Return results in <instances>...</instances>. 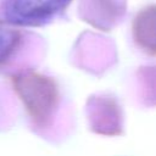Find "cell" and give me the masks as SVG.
<instances>
[{
    "mask_svg": "<svg viewBox=\"0 0 156 156\" xmlns=\"http://www.w3.org/2000/svg\"><path fill=\"white\" fill-rule=\"evenodd\" d=\"M71 0H7L4 7L9 22L38 26L60 13Z\"/></svg>",
    "mask_w": 156,
    "mask_h": 156,
    "instance_id": "1",
    "label": "cell"
},
{
    "mask_svg": "<svg viewBox=\"0 0 156 156\" xmlns=\"http://www.w3.org/2000/svg\"><path fill=\"white\" fill-rule=\"evenodd\" d=\"M15 89L30 116L37 121L46 118L52 106V88L38 74H22L15 78Z\"/></svg>",
    "mask_w": 156,
    "mask_h": 156,
    "instance_id": "2",
    "label": "cell"
},
{
    "mask_svg": "<svg viewBox=\"0 0 156 156\" xmlns=\"http://www.w3.org/2000/svg\"><path fill=\"white\" fill-rule=\"evenodd\" d=\"M135 34L144 43L156 45V7H149L135 20Z\"/></svg>",
    "mask_w": 156,
    "mask_h": 156,
    "instance_id": "3",
    "label": "cell"
},
{
    "mask_svg": "<svg viewBox=\"0 0 156 156\" xmlns=\"http://www.w3.org/2000/svg\"><path fill=\"white\" fill-rule=\"evenodd\" d=\"M17 41L18 34L15 30L0 26V63L11 55Z\"/></svg>",
    "mask_w": 156,
    "mask_h": 156,
    "instance_id": "4",
    "label": "cell"
}]
</instances>
